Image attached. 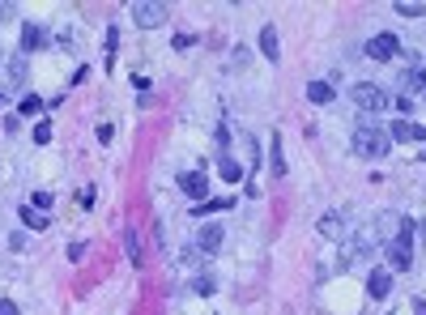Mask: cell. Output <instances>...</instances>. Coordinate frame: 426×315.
Segmentation results:
<instances>
[{
	"mask_svg": "<svg viewBox=\"0 0 426 315\" xmlns=\"http://www.w3.org/2000/svg\"><path fill=\"white\" fill-rule=\"evenodd\" d=\"M350 149H354L358 158H366V162H376V158H388L392 136H388L384 128H376V124H358V128L350 132Z\"/></svg>",
	"mask_w": 426,
	"mask_h": 315,
	"instance_id": "6da1fadb",
	"label": "cell"
},
{
	"mask_svg": "<svg viewBox=\"0 0 426 315\" xmlns=\"http://www.w3.org/2000/svg\"><path fill=\"white\" fill-rule=\"evenodd\" d=\"M380 230H384V222H362L358 230H350V234H345V247H341V260H345V265L366 260L371 251H376V247H380Z\"/></svg>",
	"mask_w": 426,
	"mask_h": 315,
	"instance_id": "7a4b0ae2",
	"label": "cell"
},
{
	"mask_svg": "<svg viewBox=\"0 0 426 315\" xmlns=\"http://www.w3.org/2000/svg\"><path fill=\"white\" fill-rule=\"evenodd\" d=\"M413 230H418L413 218H401V222H397V239H388V269H392V273H405V269H409L413 243H418Z\"/></svg>",
	"mask_w": 426,
	"mask_h": 315,
	"instance_id": "3957f363",
	"label": "cell"
},
{
	"mask_svg": "<svg viewBox=\"0 0 426 315\" xmlns=\"http://www.w3.org/2000/svg\"><path fill=\"white\" fill-rule=\"evenodd\" d=\"M350 102L358 111H366V115H376V111H384L388 107V90L384 85H376V81H358V85H350Z\"/></svg>",
	"mask_w": 426,
	"mask_h": 315,
	"instance_id": "277c9868",
	"label": "cell"
},
{
	"mask_svg": "<svg viewBox=\"0 0 426 315\" xmlns=\"http://www.w3.org/2000/svg\"><path fill=\"white\" fill-rule=\"evenodd\" d=\"M132 22H137L141 30L163 26V22H167V5H163V0H137V5H132Z\"/></svg>",
	"mask_w": 426,
	"mask_h": 315,
	"instance_id": "5b68a950",
	"label": "cell"
},
{
	"mask_svg": "<svg viewBox=\"0 0 426 315\" xmlns=\"http://www.w3.org/2000/svg\"><path fill=\"white\" fill-rule=\"evenodd\" d=\"M315 230H320V239H329V243H341V239H345V214L329 209V214L315 222Z\"/></svg>",
	"mask_w": 426,
	"mask_h": 315,
	"instance_id": "8992f818",
	"label": "cell"
},
{
	"mask_svg": "<svg viewBox=\"0 0 426 315\" xmlns=\"http://www.w3.org/2000/svg\"><path fill=\"white\" fill-rule=\"evenodd\" d=\"M397 51H401V38H397V34H388V30H384V34H376V38L366 43V56H371V60H392Z\"/></svg>",
	"mask_w": 426,
	"mask_h": 315,
	"instance_id": "52a82bcc",
	"label": "cell"
},
{
	"mask_svg": "<svg viewBox=\"0 0 426 315\" xmlns=\"http://www.w3.org/2000/svg\"><path fill=\"white\" fill-rule=\"evenodd\" d=\"M222 239H226L222 226H205V230L196 234V251H200V255H218V251H222Z\"/></svg>",
	"mask_w": 426,
	"mask_h": 315,
	"instance_id": "ba28073f",
	"label": "cell"
},
{
	"mask_svg": "<svg viewBox=\"0 0 426 315\" xmlns=\"http://www.w3.org/2000/svg\"><path fill=\"white\" fill-rule=\"evenodd\" d=\"M366 294L376 298V302H384V298L392 294V273H388V269H376V273L366 277Z\"/></svg>",
	"mask_w": 426,
	"mask_h": 315,
	"instance_id": "9c48e42d",
	"label": "cell"
},
{
	"mask_svg": "<svg viewBox=\"0 0 426 315\" xmlns=\"http://www.w3.org/2000/svg\"><path fill=\"white\" fill-rule=\"evenodd\" d=\"M388 136L392 141H426V128L422 124H413V120H392V128H388Z\"/></svg>",
	"mask_w": 426,
	"mask_h": 315,
	"instance_id": "30bf717a",
	"label": "cell"
},
{
	"mask_svg": "<svg viewBox=\"0 0 426 315\" xmlns=\"http://www.w3.org/2000/svg\"><path fill=\"white\" fill-rule=\"evenodd\" d=\"M179 192L205 200V192H209V175H205V171H188V175H179Z\"/></svg>",
	"mask_w": 426,
	"mask_h": 315,
	"instance_id": "8fae6325",
	"label": "cell"
},
{
	"mask_svg": "<svg viewBox=\"0 0 426 315\" xmlns=\"http://www.w3.org/2000/svg\"><path fill=\"white\" fill-rule=\"evenodd\" d=\"M401 90H405L409 98H413V90H422V94H426V64H418V60H413V64L401 73Z\"/></svg>",
	"mask_w": 426,
	"mask_h": 315,
	"instance_id": "7c38bea8",
	"label": "cell"
},
{
	"mask_svg": "<svg viewBox=\"0 0 426 315\" xmlns=\"http://www.w3.org/2000/svg\"><path fill=\"white\" fill-rule=\"evenodd\" d=\"M260 51H264V60H282V38H277V26H264V30H260Z\"/></svg>",
	"mask_w": 426,
	"mask_h": 315,
	"instance_id": "4fadbf2b",
	"label": "cell"
},
{
	"mask_svg": "<svg viewBox=\"0 0 426 315\" xmlns=\"http://www.w3.org/2000/svg\"><path fill=\"white\" fill-rule=\"evenodd\" d=\"M47 43H51V34H47L43 26H34V22L22 26V51H39V47H47Z\"/></svg>",
	"mask_w": 426,
	"mask_h": 315,
	"instance_id": "5bb4252c",
	"label": "cell"
},
{
	"mask_svg": "<svg viewBox=\"0 0 426 315\" xmlns=\"http://www.w3.org/2000/svg\"><path fill=\"white\" fill-rule=\"evenodd\" d=\"M307 98L315 102V107H329V102H333V85L329 81H311L307 85Z\"/></svg>",
	"mask_w": 426,
	"mask_h": 315,
	"instance_id": "9a60e30c",
	"label": "cell"
},
{
	"mask_svg": "<svg viewBox=\"0 0 426 315\" xmlns=\"http://www.w3.org/2000/svg\"><path fill=\"white\" fill-rule=\"evenodd\" d=\"M218 175H222L226 183H239V179H243V167L235 162V158H226V153H222V158H218Z\"/></svg>",
	"mask_w": 426,
	"mask_h": 315,
	"instance_id": "2e32d148",
	"label": "cell"
},
{
	"mask_svg": "<svg viewBox=\"0 0 426 315\" xmlns=\"http://www.w3.org/2000/svg\"><path fill=\"white\" fill-rule=\"evenodd\" d=\"M124 247H128V260L141 269V265H145V247H141V234H137V230H128V234H124Z\"/></svg>",
	"mask_w": 426,
	"mask_h": 315,
	"instance_id": "e0dca14e",
	"label": "cell"
},
{
	"mask_svg": "<svg viewBox=\"0 0 426 315\" xmlns=\"http://www.w3.org/2000/svg\"><path fill=\"white\" fill-rule=\"evenodd\" d=\"M22 222L30 230H47V214H43V209H34V204H22Z\"/></svg>",
	"mask_w": 426,
	"mask_h": 315,
	"instance_id": "ac0fdd59",
	"label": "cell"
},
{
	"mask_svg": "<svg viewBox=\"0 0 426 315\" xmlns=\"http://www.w3.org/2000/svg\"><path fill=\"white\" fill-rule=\"evenodd\" d=\"M235 200H226V196H218V200H205V204H192V214H222V209H231Z\"/></svg>",
	"mask_w": 426,
	"mask_h": 315,
	"instance_id": "d6986e66",
	"label": "cell"
},
{
	"mask_svg": "<svg viewBox=\"0 0 426 315\" xmlns=\"http://www.w3.org/2000/svg\"><path fill=\"white\" fill-rule=\"evenodd\" d=\"M273 175H286V153H282V136H273V153H269Z\"/></svg>",
	"mask_w": 426,
	"mask_h": 315,
	"instance_id": "ffe728a7",
	"label": "cell"
},
{
	"mask_svg": "<svg viewBox=\"0 0 426 315\" xmlns=\"http://www.w3.org/2000/svg\"><path fill=\"white\" fill-rule=\"evenodd\" d=\"M26 81V56H13L9 60V85H22Z\"/></svg>",
	"mask_w": 426,
	"mask_h": 315,
	"instance_id": "44dd1931",
	"label": "cell"
},
{
	"mask_svg": "<svg viewBox=\"0 0 426 315\" xmlns=\"http://www.w3.org/2000/svg\"><path fill=\"white\" fill-rule=\"evenodd\" d=\"M196 260H200V251H196V247H184V251L175 255V269H196Z\"/></svg>",
	"mask_w": 426,
	"mask_h": 315,
	"instance_id": "7402d4cb",
	"label": "cell"
},
{
	"mask_svg": "<svg viewBox=\"0 0 426 315\" xmlns=\"http://www.w3.org/2000/svg\"><path fill=\"white\" fill-rule=\"evenodd\" d=\"M39 111H43V98L39 94H26L22 98V115H39Z\"/></svg>",
	"mask_w": 426,
	"mask_h": 315,
	"instance_id": "603a6c76",
	"label": "cell"
},
{
	"mask_svg": "<svg viewBox=\"0 0 426 315\" xmlns=\"http://www.w3.org/2000/svg\"><path fill=\"white\" fill-rule=\"evenodd\" d=\"M397 13H401V18H426V5H409V0H401Z\"/></svg>",
	"mask_w": 426,
	"mask_h": 315,
	"instance_id": "cb8c5ba5",
	"label": "cell"
},
{
	"mask_svg": "<svg viewBox=\"0 0 426 315\" xmlns=\"http://www.w3.org/2000/svg\"><path fill=\"white\" fill-rule=\"evenodd\" d=\"M213 286H218V281H213L209 273H200V277L192 281V290H196V294H213Z\"/></svg>",
	"mask_w": 426,
	"mask_h": 315,
	"instance_id": "d4e9b609",
	"label": "cell"
},
{
	"mask_svg": "<svg viewBox=\"0 0 426 315\" xmlns=\"http://www.w3.org/2000/svg\"><path fill=\"white\" fill-rule=\"evenodd\" d=\"M413 107H418V102H413V98H409V94H401V98H397V111H401V120H405V115H409V111H413Z\"/></svg>",
	"mask_w": 426,
	"mask_h": 315,
	"instance_id": "484cf974",
	"label": "cell"
},
{
	"mask_svg": "<svg viewBox=\"0 0 426 315\" xmlns=\"http://www.w3.org/2000/svg\"><path fill=\"white\" fill-rule=\"evenodd\" d=\"M256 162H260V149H256V141L247 136V171H256Z\"/></svg>",
	"mask_w": 426,
	"mask_h": 315,
	"instance_id": "4316f807",
	"label": "cell"
},
{
	"mask_svg": "<svg viewBox=\"0 0 426 315\" xmlns=\"http://www.w3.org/2000/svg\"><path fill=\"white\" fill-rule=\"evenodd\" d=\"M30 204H34V209H43V214H47V204H51V192H34V196H30Z\"/></svg>",
	"mask_w": 426,
	"mask_h": 315,
	"instance_id": "83f0119b",
	"label": "cell"
},
{
	"mask_svg": "<svg viewBox=\"0 0 426 315\" xmlns=\"http://www.w3.org/2000/svg\"><path fill=\"white\" fill-rule=\"evenodd\" d=\"M34 141H39V145H47V141H51V124H47V120L34 128Z\"/></svg>",
	"mask_w": 426,
	"mask_h": 315,
	"instance_id": "f1b7e54d",
	"label": "cell"
},
{
	"mask_svg": "<svg viewBox=\"0 0 426 315\" xmlns=\"http://www.w3.org/2000/svg\"><path fill=\"white\" fill-rule=\"evenodd\" d=\"M192 43H196V34H175V38H171L175 51H179V47H192Z\"/></svg>",
	"mask_w": 426,
	"mask_h": 315,
	"instance_id": "f546056e",
	"label": "cell"
},
{
	"mask_svg": "<svg viewBox=\"0 0 426 315\" xmlns=\"http://www.w3.org/2000/svg\"><path fill=\"white\" fill-rule=\"evenodd\" d=\"M0 315H18V302L13 298H0Z\"/></svg>",
	"mask_w": 426,
	"mask_h": 315,
	"instance_id": "4dcf8cb0",
	"label": "cell"
},
{
	"mask_svg": "<svg viewBox=\"0 0 426 315\" xmlns=\"http://www.w3.org/2000/svg\"><path fill=\"white\" fill-rule=\"evenodd\" d=\"M85 255V243H69V260H81Z\"/></svg>",
	"mask_w": 426,
	"mask_h": 315,
	"instance_id": "1f68e13d",
	"label": "cell"
},
{
	"mask_svg": "<svg viewBox=\"0 0 426 315\" xmlns=\"http://www.w3.org/2000/svg\"><path fill=\"white\" fill-rule=\"evenodd\" d=\"M13 18V5H5V0H0V22H9Z\"/></svg>",
	"mask_w": 426,
	"mask_h": 315,
	"instance_id": "d6a6232c",
	"label": "cell"
},
{
	"mask_svg": "<svg viewBox=\"0 0 426 315\" xmlns=\"http://www.w3.org/2000/svg\"><path fill=\"white\" fill-rule=\"evenodd\" d=\"M5 102H9V94H5V90H0V107H5Z\"/></svg>",
	"mask_w": 426,
	"mask_h": 315,
	"instance_id": "836d02e7",
	"label": "cell"
},
{
	"mask_svg": "<svg viewBox=\"0 0 426 315\" xmlns=\"http://www.w3.org/2000/svg\"><path fill=\"white\" fill-rule=\"evenodd\" d=\"M422 158H426V149H422Z\"/></svg>",
	"mask_w": 426,
	"mask_h": 315,
	"instance_id": "e575fe53",
	"label": "cell"
},
{
	"mask_svg": "<svg viewBox=\"0 0 426 315\" xmlns=\"http://www.w3.org/2000/svg\"><path fill=\"white\" fill-rule=\"evenodd\" d=\"M422 102H426V94H422Z\"/></svg>",
	"mask_w": 426,
	"mask_h": 315,
	"instance_id": "d590c367",
	"label": "cell"
}]
</instances>
